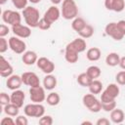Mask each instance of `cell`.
I'll use <instances>...</instances> for the list:
<instances>
[{"label":"cell","mask_w":125,"mask_h":125,"mask_svg":"<svg viewBox=\"0 0 125 125\" xmlns=\"http://www.w3.org/2000/svg\"><path fill=\"white\" fill-rule=\"evenodd\" d=\"M22 16L25 23L30 27H38V22L40 21V13L37 8L32 6H27L22 10Z\"/></svg>","instance_id":"obj_1"},{"label":"cell","mask_w":125,"mask_h":125,"mask_svg":"<svg viewBox=\"0 0 125 125\" xmlns=\"http://www.w3.org/2000/svg\"><path fill=\"white\" fill-rule=\"evenodd\" d=\"M61 12L63 19L73 20L78 15V7L74 0H63Z\"/></svg>","instance_id":"obj_2"},{"label":"cell","mask_w":125,"mask_h":125,"mask_svg":"<svg viewBox=\"0 0 125 125\" xmlns=\"http://www.w3.org/2000/svg\"><path fill=\"white\" fill-rule=\"evenodd\" d=\"M23 112L28 117L40 118L45 114V107L39 103H31L23 107Z\"/></svg>","instance_id":"obj_3"},{"label":"cell","mask_w":125,"mask_h":125,"mask_svg":"<svg viewBox=\"0 0 125 125\" xmlns=\"http://www.w3.org/2000/svg\"><path fill=\"white\" fill-rule=\"evenodd\" d=\"M2 21L11 26L21 22V16L19 12L14 10H5L2 13Z\"/></svg>","instance_id":"obj_4"},{"label":"cell","mask_w":125,"mask_h":125,"mask_svg":"<svg viewBox=\"0 0 125 125\" xmlns=\"http://www.w3.org/2000/svg\"><path fill=\"white\" fill-rule=\"evenodd\" d=\"M9 48L16 54H23L26 51V44L21 38L12 36L9 38Z\"/></svg>","instance_id":"obj_5"},{"label":"cell","mask_w":125,"mask_h":125,"mask_svg":"<svg viewBox=\"0 0 125 125\" xmlns=\"http://www.w3.org/2000/svg\"><path fill=\"white\" fill-rule=\"evenodd\" d=\"M45 88L42 86L37 87H30L29 88V98L32 103H39L41 104L46 100Z\"/></svg>","instance_id":"obj_6"},{"label":"cell","mask_w":125,"mask_h":125,"mask_svg":"<svg viewBox=\"0 0 125 125\" xmlns=\"http://www.w3.org/2000/svg\"><path fill=\"white\" fill-rule=\"evenodd\" d=\"M104 31H105V34L108 35L109 37H111L113 40L115 41H120L123 39V37L125 36L118 28L116 22L114 21H111L109 23H107L104 27Z\"/></svg>","instance_id":"obj_7"},{"label":"cell","mask_w":125,"mask_h":125,"mask_svg":"<svg viewBox=\"0 0 125 125\" xmlns=\"http://www.w3.org/2000/svg\"><path fill=\"white\" fill-rule=\"evenodd\" d=\"M12 31L15 36H18L21 39L28 38L31 35V27L28 26L27 24H21V22L13 25Z\"/></svg>","instance_id":"obj_8"},{"label":"cell","mask_w":125,"mask_h":125,"mask_svg":"<svg viewBox=\"0 0 125 125\" xmlns=\"http://www.w3.org/2000/svg\"><path fill=\"white\" fill-rule=\"evenodd\" d=\"M21 80H22V84L29 86V87H37L40 86V80L38 75L35 72L32 71H26L23 72L21 75Z\"/></svg>","instance_id":"obj_9"},{"label":"cell","mask_w":125,"mask_h":125,"mask_svg":"<svg viewBox=\"0 0 125 125\" xmlns=\"http://www.w3.org/2000/svg\"><path fill=\"white\" fill-rule=\"evenodd\" d=\"M36 64H37V67L39 69H41L42 72H44L45 74H51L55 70L54 62L51 60H49L48 58H46V57L38 58Z\"/></svg>","instance_id":"obj_10"},{"label":"cell","mask_w":125,"mask_h":125,"mask_svg":"<svg viewBox=\"0 0 125 125\" xmlns=\"http://www.w3.org/2000/svg\"><path fill=\"white\" fill-rule=\"evenodd\" d=\"M61 16H62L61 10L57 7V5H53V6H51V7L48 8V10L44 13V16L43 17L53 24L55 21H57L60 19Z\"/></svg>","instance_id":"obj_11"},{"label":"cell","mask_w":125,"mask_h":125,"mask_svg":"<svg viewBox=\"0 0 125 125\" xmlns=\"http://www.w3.org/2000/svg\"><path fill=\"white\" fill-rule=\"evenodd\" d=\"M104 7L108 11L120 13L125 8V0H104Z\"/></svg>","instance_id":"obj_12"},{"label":"cell","mask_w":125,"mask_h":125,"mask_svg":"<svg viewBox=\"0 0 125 125\" xmlns=\"http://www.w3.org/2000/svg\"><path fill=\"white\" fill-rule=\"evenodd\" d=\"M13 71H14V68L11 65V63L3 56H1L0 57V75L2 77L8 78L13 74Z\"/></svg>","instance_id":"obj_13"},{"label":"cell","mask_w":125,"mask_h":125,"mask_svg":"<svg viewBox=\"0 0 125 125\" xmlns=\"http://www.w3.org/2000/svg\"><path fill=\"white\" fill-rule=\"evenodd\" d=\"M79 53L71 46L70 43H68L65 47V52H64V59L67 62L69 63H75L78 59H79Z\"/></svg>","instance_id":"obj_14"},{"label":"cell","mask_w":125,"mask_h":125,"mask_svg":"<svg viewBox=\"0 0 125 125\" xmlns=\"http://www.w3.org/2000/svg\"><path fill=\"white\" fill-rule=\"evenodd\" d=\"M22 84V80H21V76L20 75H17V74H12L11 76H9L7 78V81H6V85H7V88L14 91V90H17V89H20L21 86Z\"/></svg>","instance_id":"obj_15"},{"label":"cell","mask_w":125,"mask_h":125,"mask_svg":"<svg viewBox=\"0 0 125 125\" xmlns=\"http://www.w3.org/2000/svg\"><path fill=\"white\" fill-rule=\"evenodd\" d=\"M10 96H11V103L18 105L20 108L23 105V102H24V99H25V95H24L23 91H21L20 89L14 90Z\"/></svg>","instance_id":"obj_16"},{"label":"cell","mask_w":125,"mask_h":125,"mask_svg":"<svg viewBox=\"0 0 125 125\" xmlns=\"http://www.w3.org/2000/svg\"><path fill=\"white\" fill-rule=\"evenodd\" d=\"M38 57L34 51H25L21 56V61L26 65H33L37 62Z\"/></svg>","instance_id":"obj_17"},{"label":"cell","mask_w":125,"mask_h":125,"mask_svg":"<svg viewBox=\"0 0 125 125\" xmlns=\"http://www.w3.org/2000/svg\"><path fill=\"white\" fill-rule=\"evenodd\" d=\"M125 118V113L122 109L120 108H114L113 110L110 111V121L114 124H120L124 121Z\"/></svg>","instance_id":"obj_18"},{"label":"cell","mask_w":125,"mask_h":125,"mask_svg":"<svg viewBox=\"0 0 125 125\" xmlns=\"http://www.w3.org/2000/svg\"><path fill=\"white\" fill-rule=\"evenodd\" d=\"M57 83H58L57 77L55 75H53L52 73L46 74V76L43 79V87L49 91H52L53 89H55L57 87Z\"/></svg>","instance_id":"obj_19"},{"label":"cell","mask_w":125,"mask_h":125,"mask_svg":"<svg viewBox=\"0 0 125 125\" xmlns=\"http://www.w3.org/2000/svg\"><path fill=\"white\" fill-rule=\"evenodd\" d=\"M101 55H102V52H101V50L98 47L90 48V49L87 50V53H86V57H87V59L90 62H97V61H99L100 58H101Z\"/></svg>","instance_id":"obj_20"},{"label":"cell","mask_w":125,"mask_h":125,"mask_svg":"<svg viewBox=\"0 0 125 125\" xmlns=\"http://www.w3.org/2000/svg\"><path fill=\"white\" fill-rule=\"evenodd\" d=\"M70 44H71V46H72L79 54L82 53V52H84V51L86 50V47H87V43H86L85 39L82 38V37H79V38L74 39L73 41L70 42Z\"/></svg>","instance_id":"obj_21"},{"label":"cell","mask_w":125,"mask_h":125,"mask_svg":"<svg viewBox=\"0 0 125 125\" xmlns=\"http://www.w3.org/2000/svg\"><path fill=\"white\" fill-rule=\"evenodd\" d=\"M119 62H120V56L115 52H111L107 54V56L105 57V63L108 66L113 67V66L119 65Z\"/></svg>","instance_id":"obj_22"},{"label":"cell","mask_w":125,"mask_h":125,"mask_svg":"<svg viewBox=\"0 0 125 125\" xmlns=\"http://www.w3.org/2000/svg\"><path fill=\"white\" fill-rule=\"evenodd\" d=\"M3 109H4V112L8 115V116H18L19 115V112H20V107L16 104H14L13 103H10L6 105L3 106Z\"/></svg>","instance_id":"obj_23"},{"label":"cell","mask_w":125,"mask_h":125,"mask_svg":"<svg viewBox=\"0 0 125 125\" xmlns=\"http://www.w3.org/2000/svg\"><path fill=\"white\" fill-rule=\"evenodd\" d=\"M88 88H89L90 93H92L94 95H97V94H100L103 91V83L98 79H94V80H92V82L90 83Z\"/></svg>","instance_id":"obj_24"},{"label":"cell","mask_w":125,"mask_h":125,"mask_svg":"<svg viewBox=\"0 0 125 125\" xmlns=\"http://www.w3.org/2000/svg\"><path fill=\"white\" fill-rule=\"evenodd\" d=\"M104 91L113 99H116L118 96H119V93H120V89H119V86L116 84V83H110L106 86V88L104 89Z\"/></svg>","instance_id":"obj_25"},{"label":"cell","mask_w":125,"mask_h":125,"mask_svg":"<svg viewBox=\"0 0 125 125\" xmlns=\"http://www.w3.org/2000/svg\"><path fill=\"white\" fill-rule=\"evenodd\" d=\"M86 21L83 18H80V17H76L75 19L72 20V22H71V27L74 31L76 32H79L85 25H86Z\"/></svg>","instance_id":"obj_26"},{"label":"cell","mask_w":125,"mask_h":125,"mask_svg":"<svg viewBox=\"0 0 125 125\" xmlns=\"http://www.w3.org/2000/svg\"><path fill=\"white\" fill-rule=\"evenodd\" d=\"M97 101H98V99L96 98V95H94V94H92V93L86 94V95H84L83 98H82V103H83L84 106L87 107L88 109H89Z\"/></svg>","instance_id":"obj_27"},{"label":"cell","mask_w":125,"mask_h":125,"mask_svg":"<svg viewBox=\"0 0 125 125\" xmlns=\"http://www.w3.org/2000/svg\"><path fill=\"white\" fill-rule=\"evenodd\" d=\"M46 102L49 105H52V106H55V105H58L61 102V97L58 93L56 92H51L50 94H48V96L46 97Z\"/></svg>","instance_id":"obj_28"},{"label":"cell","mask_w":125,"mask_h":125,"mask_svg":"<svg viewBox=\"0 0 125 125\" xmlns=\"http://www.w3.org/2000/svg\"><path fill=\"white\" fill-rule=\"evenodd\" d=\"M76 80H77V83L80 86H82V87H88L90 85V83L92 82L93 79L86 72H82V73H80L77 76V79Z\"/></svg>","instance_id":"obj_29"},{"label":"cell","mask_w":125,"mask_h":125,"mask_svg":"<svg viewBox=\"0 0 125 125\" xmlns=\"http://www.w3.org/2000/svg\"><path fill=\"white\" fill-rule=\"evenodd\" d=\"M78 34H79V36L80 37H82V38H84V39H87V38H90V37H92L93 36V34H94V27L91 25V24H86L79 32H77Z\"/></svg>","instance_id":"obj_30"},{"label":"cell","mask_w":125,"mask_h":125,"mask_svg":"<svg viewBox=\"0 0 125 125\" xmlns=\"http://www.w3.org/2000/svg\"><path fill=\"white\" fill-rule=\"evenodd\" d=\"M86 73L94 80V79H97V78H99L101 76L102 71H101V68L99 66H97V65H90L86 69Z\"/></svg>","instance_id":"obj_31"},{"label":"cell","mask_w":125,"mask_h":125,"mask_svg":"<svg viewBox=\"0 0 125 125\" xmlns=\"http://www.w3.org/2000/svg\"><path fill=\"white\" fill-rule=\"evenodd\" d=\"M51 25H52V23L49 21H47L44 17H42L38 22V28L41 30H48V29H50Z\"/></svg>","instance_id":"obj_32"},{"label":"cell","mask_w":125,"mask_h":125,"mask_svg":"<svg viewBox=\"0 0 125 125\" xmlns=\"http://www.w3.org/2000/svg\"><path fill=\"white\" fill-rule=\"evenodd\" d=\"M102 109L105 112H110L111 110H113L115 107H116V103L115 101H112V102H109V103H102Z\"/></svg>","instance_id":"obj_33"},{"label":"cell","mask_w":125,"mask_h":125,"mask_svg":"<svg viewBox=\"0 0 125 125\" xmlns=\"http://www.w3.org/2000/svg\"><path fill=\"white\" fill-rule=\"evenodd\" d=\"M11 1L15 6V8L18 10H23L24 8L27 7V3H28V0H11Z\"/></svg>","instance_id":"obj_34"},{"label":"cell","mask_w":125,"mask_h":125,"mask_svg":"<svg viewBox=\"0 0 125 125\" xmlns=\"http://www.w3.org/2000/svg\"><path fill=\"white\" fill-rule=\"evenodd\" d=\"M54 122L53 117L51 115H43L42 117L39 118V124L41 125H52Z\"/></svg>","instance_id":"obj_35"},{"label":"cell","mask_w":125,"mask_h":125,"mask_svg":"<svg viewBox=\"0 0 125 125\" xmlns=\"http://www.w3.org/2000/svg\"><path fill=\"white\" fill-rule=\"evenodd\" d=\"M10 103H11V96H9L5 92H2L0 94V104H1V105L4 106V105H6Z\"/></svg>","instance_id":"obj_36"},{"label":"cell","mask_w":125,"mask_h":125,"mask_svg":"<svg viewBox=\"0 0 125 125\" xmlns=\"http://www.w3.org/2000/svg\"><path fill=\"white\" fill-rule=\"evenodd\" d=\"M9 48V40L5 39V37H0V53H5Z\"/></svg>","instance_id":"obj_37"},{"label":"cell","mask_w":125,"mask_h":125,"mask_svg":"<svg viewBox=\"0 0 125 125\" xmlns=\"http://www.w3.org/2000/svg\"><path fill=\"white\" fill-rule=\"evenodd\" d=\"M115 80L118 85H125V70L119 71L115 76Z\"/></svg>","instance_id":"obj_38"},{"label":"cell","mask_w":125,"mask_h":125,"mask_svg":"<svg viewBox=\"0 0 125 125\" xmlns=\"http://www.w3.org/2000/svg\"><path fill=\"white\" fill-rule=\"evenodd\" d=\"M101 110H102V104H101V101H100V100H98V101L89 108V111L94 112V113H97V112H99V111H101Z\"/></svg>","instance_id":"obj_39"},{"label":"cell","mask_w":125,"mask_h":125,"mask_svg":"<svg viewBox=\"0 0 125 125\" xmlns=\"http://www.w3.org/2000/svg\"><path fill=\"white\" fill-rule=\"evenodd\" d=\"M25 116H23V115H18L17 118H16V124L17 125H27L28 124V120H27V118Z\"/></svg>","instance_id":"obj_40"},{"label":"cell","mask_w":125,"mask_h":125,"mask_svg":"<svg viewBox=\"0 0 125 125\" xmlns=\"http://www.w3.org/2000/svg\"><path fill=\"white\" fill-rule=\"evenodd\" d=\"M1 125H15L16 124V120H14L12 118V116L10 117H3L0 121Z\"/></svg>","instance_id":"obj_41"},{"label":"cell","mask_w":125,"mask_h":125,"mask_svg":"<svg viewBox=\"0 0 125 125\" xmlns=\"http://www.w3.org/2000/svg\"><path fill=\"white\" fill-rule=\"evenodd\" d=\"M9 32H10V28L8 27V25L2 23L0 25V37H5L6 35H8Z\"/></svg>","instance_id":"obj_42"},{"label":"cell","mask_w":125,"mask_h":125,"mask_svg":"<svg viewBox=\"0 0 125 125\" xmlns=\"http://www.w3.org/2000/svg\"><path fill=\"white\" fill-rule=\"evenodd\" d=\"M110 123H111V121L109 119H107L106 117H102V118L98 119L96 122L97 125H109Z\"/></svg>","instance_id":"obj_43"},{"label":"cell","mask_w":125,"mask_h":125,"mask_svg":"<svg viewBox=\"0 0 125 125\" xmlns=\"http://www.w3.org/2000/svg\"><path fill=\"white\" fill-rule=\"evenodd\" d=\"M116 24H117L119 30L125 35V20H120V21H118L116 22Z\"/></svg>","instance_id":"obj_44"},{"label":"cell","mask_w":125,"mask_h":125,"mask_svg":"<svg viewBox=\"0 0 125 125\" xmlns=\"http://www.w3.org/2000/svg\"><path fill=\"white\" fill-rule=\"evenodd\" d=\"M119 66L123 69V70H125V56L124 57H121L120 58V62H119Z\"/></svg>","instance_id":"obj_45"},{"label":"cell","mask_w":125,"mask_h":125,"mask_svg":"<svg viewBox=\"0 0 125 125\" xmlns=\"http://www.w3.org/2000/svg\"><path fill=\"white\" fill-rule=\"evenodd\" d=\"M62 0H51V2L53 3V5H58L60 3H62Z\"/></svg>","instance_id":"obj_46"},{"label":"cell","mask_w":125,"mask_h":125,"mask_svg":"<svg viewBox=\"0 0 125 125\" xmlns=\"http://www.w3.org/2000/svg\"><path fill=\"white\" fill-rule=\"evenodd\" d=\"M29 2H31V3H33V4H37V3H39L41 0H28Z\"/></svg>","instance_id":"obj_47"},{"label":"cell","mask_w":125,"mask_h":125,"mask_svg":"<svg viewBox=\"0 0 125 125\" xmlns=\"http://www.w3.org/2000/svg\"><path fill=\"white\" fill-rule=\"evenodd\" d=\"M81 124H82V125H85V124H89V125H92V122H90V121H83Z\"/></svg>","instance_id":"obj_48"},{"label":"cell","mask_w":125,"mask_h":125,"mask_svg":"<svg viewBox=\"0 0 125 125\" xmlns=\"http://www.w3.org/2000/svg\"><path fill=\"white\" fill-rule=\"evenodd\" d=\"M8 0H0V5H4Z\"/></svg>","instance_id":"obj_49"}]
</instances>
